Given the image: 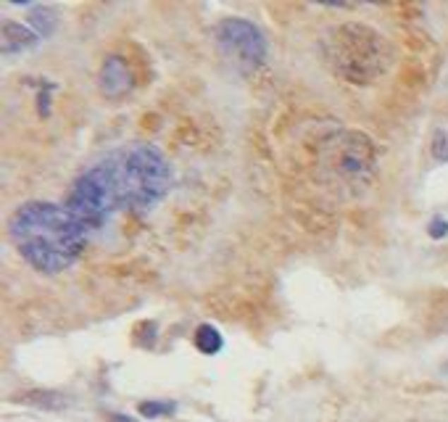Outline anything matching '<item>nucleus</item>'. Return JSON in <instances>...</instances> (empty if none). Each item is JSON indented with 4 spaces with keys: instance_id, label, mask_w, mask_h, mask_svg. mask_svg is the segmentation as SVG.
<instances>
[{
    "instance_id": "obj_1",
    "label": "nucleus",
    "mask_w": 448,
    "mask_h": 422,
    "mask_svg": "<svg viewBox=\"0 0 448 422\" xmlns=\"http://www.w3.org/2000/svg\"><path fill=\"white\" fill-rule=\"evenodd\" d=\"M8 238L30 267L59 275L80 259L90 232L59 203L30 201L11 214Z\"/></svg>"
},
{
    "instance_id": "obj_2",
    "label": "nucleus",
    "mask_w": 448,
    "mask_h": 422,
    "mask_svg": "<svg viewBox=\"0 0 448 422\" xmlns=\"http://www.w3.org/2000/svg\"><path fill=\"white\" fill-rule=\"evenodd\" d=\"M325 59L351 85H372L393 66V48L385 35L367 24H340L325 35Z\"/></svg>"
},
{
    "instance_id": "obj_3",
    "label": "nucleus",
    "mask_w": 448,
    "mask_h": 422,
    "mask_svg": "<svg viewBox=\"0 0 448 422\" xmlns=\"http://www.w3.org/2000/svg\"><path fill=\"white\" fill-rule=\"evenodd\" d=\"M121 209H153L171 188V167L153 145L135 143L106 156Z\"/></svg>"
},
{
    "instance_id": "obj_4",
    "label": "nucleus",
    "mask_w": 448,
    "mask_h": 422,
    "mask_svg": "<svg viewBox=\"0 0 448 422\" xmlns=\"http://www.w3.org/2000/svg\"><path fill=\"white\" fill-rule=\"evenodd\" d=\"M63 209L69 211L87 232L100 230L116 211H124L106 161L100 159L98 164L87 167L77 180L71 182Z\"/></svg>"
},
{
    "instance_id": "obj_5",
    "label": "nucleus",
    "mask_w": 448,
    "mask_h": 422,
    "mask_svg": "<svg viewBox=\"0 0 448 422\" xmlns=\"http://www.w3.org/2000/svg\"><path fill=\"white\" fill-rule=\"evenodd\" d=\"M217 45L232 64H238L240 69H256L267 59V40L264 32L246 19L229 16L219 21L217 27Z\"/></svg>"
},
{
    "instance_id": "obj_6",
    "label": "nucleus",
    "mask_w": 448,
    "mask_h": 422,
    "mask_svg": "<svg viewBox=\"0 0 448 422\" xmlns=\"http://www.w3.org/2000/svg\"><path fill=\"white\" fill-rule=\"evenodd\" d=\"M375 143L361 132H343L332 143L329 167L349 182H364L375 169Z\"/></svg>"
},
{
    "instance_id": "obj_7",
    "label": "nucleus",
    "mask_w": 448,
    "mask_h": 422,
    "mask_svg": "<svg viewBox=\"0 0 448 422\" xmlns=\"http://www.w3.org/2000/svg\"><path fill=\"white\" fill-rule=\"evenodd\" d=\"M100 92L111 101H121L132 90V69L121 56H109L98 74Z\"/></svg>"
},
{
    "instance_id": "obj_8",
    "label": "nucleus",
    "mask_w": 448,
    "mask_h": 422,
    "mask_svg": "<svg viewBox=\"0 0 448 422\" xmlns=\"http://www.w3.org/2000/svg\"><path fill=\"white\" fill-rule=\"evenodd\" d=\"M40 42V35L32 30L30 24L24 27V24H16V21H8L6 27H3V53L6 56H16V53H24V51H32L35 45Z\"/></svg>"
},
{
    "instance_id": "obj_9",
    "label": "nucleus",
    "mask_w": 448,
    "mask_h": 422,
    "mask_svg": "<svg viewBox=\"0 0 448 422\" xmlns=\"http://www.w3.org/2000/svg\"><path fill=\"white\" fill-rule=\"evenodd\" d=\"M27 24H30L32 30L40 35V40H48L53 30H56V24H59V13L53 6H45V3H35L30 6V16H27Z\"/></svg>"
},
{
    "instance_id": "obj_10",
    "label": "nucleus",
    "mask_w": 448,
    "mask_h": 422,
    "mask_svg": "<svg viewBox=\"0 0 448 422\" xmlns=\"http://www.w3.org/2000/svg\"><path fill=\"white\" fill-rule=\"evenodd\" d=\"M13 402L40 406V409H63V406H69V399L56 391H27V393H19Z\"/></svg>"
},
{
    "instance_id": "obj_11",
    "label": "nucleus",
    "mask_w": 448,
    "mask_h": 422,
    "mask_svg": "<svg viewBox=\"0 0 448 422\" xmlns=\"http://www.w3.org/2000/svg\"><path fill=\"white\" fill-rule=\"evenodd\" d=\"M193 341H195V349L200 354H219L222 351V335L219 330L214 327V325H200L195 335H193Z\"/></svg>"
},
{
    "instance_id": "obj_12",
    "label": "nucleus",
    "mask_w": 448,
    "mask_h": 422,
    "mask_svg": "<svg viewBox=\"0 0 448 422\" xmlns=\"http://www.w3.org/2000/svg\"><path fill=\"white\" fill-rule=\"evenodd\" d=\"M174 412V404H164V402H143L140 404V414L143 417H150V420H156L161 414H171Z\"/></svg>"
},
{
    "instance_id": "obj_13",
    "label": "nucleus",
    "mask_w": 448,
    "mask_h": 422,
    "mask_svg": "<svg viewBox=\"0 0 448 422\" xmlns=\"http://www.w3.org/2000/svg\"><path fill=\"white\" fill-rule=\"evenodd\" d=\"M432 156L438 161H448V132L438 130L432 138Z\"/></svg>"
},
{
    "instance_id": "obj_14",
    "label": "nucleus",
    "mask_w": 448,
    "mask_h": 422,
    "mask_svg": "<svg viewBox=\"0 0 448 422\" xmlns=\"http://www.w3.org/2000/svg\"><path fill=\"white\" fill-rule=\"evenodd\" d=\"M448 235V222L446 219H432L430 222V238H446Z\"/></svg>"
},
{
    "instance_id": "obj_15",
    "label": "nucleus",
    "mask_w": 448,
    "mask_h": 422,
    "mask_svg": "<svg viewBox=\"0 0 448 422\" xmlns=\"http://www.w3.org/2000/svg\"><path fill=\"white\" fill-rule=\"evenodd\" d=\"M111 422H135V420L127 417V414H111Z\"/></svg>"
}]
</instances>
